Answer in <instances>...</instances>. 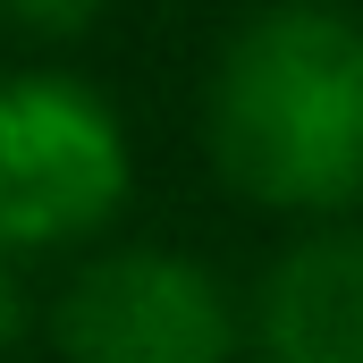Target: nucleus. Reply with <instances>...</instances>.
Returning a JSON list of instances; mask_svg holds the SVG:
<instances>
[{
    "label": "nucleus",
    "instance_id": "nucleus-1",
    "mask_svg": "<svg viewBox=\"0 0 363 363\" xmlns=\"http://www.w3.org/2000/svg\"><path fill=\"white\" fill-rule=\"evenodd\" d=\"M211 169L287 220H355L363 203V17L338 0H271L203 93Z\"/></svg>",
    "mask_w": 363,
    "mask_h": 363
},
{
    "label": "nucleus",
    "instance_id": "nucleus-2",
    "mask_svg": "<svg viewBox=\"0 0 363 363\" xmlns=\"http://www.w3.org/2000/svg\"><path fill=\"white\" fill-rule=\"evenodd\" d=\"M135 194V144L77 68H0V254H77Z\"/></svg>",
    "mask_w": 363,
    "mask_h": 363
},
{
    "label": "nucleus",
    "instance_id": "nucleus-3",
    "mask_svg": "<svg viewBox=\"0 0 363 363\" xmlns=\"http://www.w3.org/2000/svg\"><path fill=\"white\" fill-rule=\"evenodd\" d=\"M60 363H237L245 313L186 245H101L51 296Z\"/></svg>",
    "mask_w": 363,
    "mask_h": 363
},
{
    "label": "nucleus",
    "instance_id": "nucleus-4",
    "mask_svg": "<svg viewBox=\"0 0 363 363\" xmlns=\"http://www.w3.org/2000/svg\"><path fill=\"white\" fill-rule=\"evenodd\" d=\"M254 363H363V220H313L245 304Z\"/></svg>",
    "mask_w": 363,
    "mask_h": 363
},
{
    "label": "nucleus",
    "instance_id": "nucleus-5",
    "mask_svg": "<svg viewBox=\"0 0 363 363\" xmlns=\"http://www.w3.org/2000/svg\"><path fill=\"white\" fill-rule=\"evenodd\" d=\"M101 9L110 0H0V26L26 34V43H77V34L101 26Z\"/></svg>",
    "mask_w": 363,
    "mask_h": 363
},
{
    "label": "nucleus",
    "instance_id": "nucleus-6",
    "mask_svg": "<svg viewBox=\"0 0 363 363\" xmlns=\"http://www.w3.org/2000/svg\"><path fill=\"white\" fill-rule=\"evenodd\" d=\"M26 338H34V287L17 271V254H0V363H17Z\"/></svg>",
    "mask_w": 363,
    "mask_h": 363
}]
</instances>
